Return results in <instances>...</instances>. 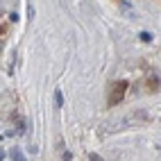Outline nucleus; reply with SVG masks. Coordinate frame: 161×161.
<instances>
[{
    "label": "nucleus",
    "mask_w": 161,
    "mask_h": 161,
    "mask_svg": "<svg viewBox=\"0 0 161 161\" xmlns=\"http://www.w3.org/2000/svg\"><path fill=\"white\" fill-rule=\"evenodd\" d=\"M125 91H127V82H116V84H114V89H111V95H109V104L123 102Z\"/></svg>",
    "instance_id": "1"
},
{
    "label": "nucleus",
    "mask_w": 161,
    "mask_h": 161,
    "mask_svg": "<svg viewBox=\"0 0 161 161\" xmlns=\"http://www.w3.org/2000/svg\"><path fill=\"white\" fill-rule=\"evenodd\" d=\"M55 104H57V107H61V104H64V93H61L59 89L55 91Z\"/></svg>",
    "instance_id": "2"
},
{
    "label": "nucleus",
    "mask_w": 161,
    "mask_h": 161,
    "mask_svg": "<svg viewBox=\"0 0 161 161\" xmlns=\"http://www.w3.org/2000/svg\"><path fill=\"white\" fill-rule=\"evenodd\" d=\"M12 159H16V161H20V159H23V154H20V150H12Z\"/></svg>",
    "instance_id": "3"
},
{
    "label": "nucleus",
    "mask_w": 161,
    "mask_h": 161,
    "mask_svg": "<svg viewBox=\"0 0 161 161\" xmlns=\"http://www.w3.org/2000/svg\"><path fill=\"white\" fill-rule=\"evenodd\" d=\"M141 41H152V36H150L147 32H143V34H141Z\"/></svg>",
    "instance_id": "4"
}]
</instances>
